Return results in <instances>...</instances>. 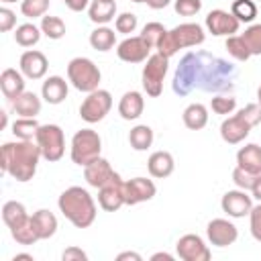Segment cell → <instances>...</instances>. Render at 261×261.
I'll list each match as a JSON object with an SVG mask.
<instances>
[{"label": "cell", "instance_id": "f546056e", "mask_svg": "<svg viewBox=\"0 0 261 261\" xmlns=\"http://www.w3.org/2000/svg\"><path fill=\"white\" fill-rule=\"evenodd\" d=\"M90 45H92V49L106 53L116 45V33L112 29H108L106 24H100L90 33Z\"/></svg>", "mask_w": 261, "mask_h": 261}, {"label": "cell", "instance_id": "1f68e13d", "mask_svg": "<svg viewBox=\"0 0 261 261\" xmlns=\"http://www.w3.org/2000/svg\"><path fill=\"white\" fill-rule=\"evenodd\" d=\"M43 31L41 27L33 24V22H24V24H18L16 31H14V41L20 45V47H33L39 43Z\"/></svg>", "mask_w": 261, "mask_h": 261}, {"label": "cell", "instance_id": "f1b7e54d", "mask_svg": "<svg viewBox=\"0 0 261 261\" xmlns=\"http://www.w3.org/2000/svg\"><path fill=\"white\" fill-rule=\"evenodd\" d=\"M12 108L18 116H27V118H35L39 112H41V98L35 94V92H22L14 102H12Z\"/></svg>", "mask_w": 261, "mask_h": 261}, {"label": "cell", "instance_id": "5b68a950", "mask_svg": "<svg viewBox=\"0 0 261 261\" xmlns=\"http://www.w3.org/2000/svg\"><path fill=\"white\" fill-rule=\"evenodd\" d=\"M204 41H206V33H204L202 24H198V22H181V24L173 27L171 31H167L163 35V39L157 45V53H161L163 57L171 59L179 49L198 47Z\"/></svg>", "mask_w": 261, "mask_h": 261}, {"label": "cell", "instance_id": "ab89813d", "mask_svg": "<svg viewBox=\"0 0 261 261\" xmlns=\"http://www.w3.org/2000/svg\"><path fill=\"white\" fill-rule=\"evenodd\" d=\"M210 108L216 114H232L237 108V98L230 94H218L210 100Z\"/></svg>", "mask_w": 261, "mask_h": 261}, {"label": "cell", "instance_id": "5bb4252c", "mask_svg": "<svg viewBox=\"0 0 261 261\" xmlns=\"http://www.w3.org/2000/svg\"><path fill=\"white\" fill-rule=\"evenodd\" d=\"M208 33H212L214 37H230V35H237L239 33V27L241 22L232 16V12L228 10H222V8H214L208 12L206 20H204Z\"/></svg>", "mask_w": 261, "mask_h": 261}, {"label": "cell", "instance_id": "8d00e7d4", "mask_svg": "<svg viewBox=\"0 0 261 261\" xmlns=\"http://www.w3.org/2000/svg\"><path fill=\"white\" fill-rule=\"evenodd\" d=\"M10 234H12V239H14L18 245H35L37 241H41L39 234H37V230H35V224H33L31 216H29V220H27L22 226L12 228Z\"/></svg>", "mask_w": 261, "mask_h": 261}, {"label": "cell", "instance_id": "7c38bea8", "mask_svg": "<svg viewBox=\"0 0 261 261\" xmlns=\"http://www.w3.org/2000/svg\"><path fill=\"white\" fill-rule=\"evenodd\" d=\"M175 251H177V257L184 261H208L212 257L204 239L194 232L179 237V241L175 243Z\"/></svg>", "mask_w": 261, "mask_h": 261}, {"label": "cell", "instance_id": "83f0119b", "mask_svg": "<svg viewBox=\"0 0 261 261\" xmlns=\"http://www.w3.org/2000/svg\"><path fill=\"white\" fill-rule=\"evenodd\" d=\"M2 220H4V224L12 230V228L22 226V224L29 220V212H27L24 204H20V202H16V200H8V202L2 206Z\"/></svg>", "mask_w": 261, "mask_h": 261}, {"label": "cell", "instance_id": "484cf974", "mask_svg": "<svg viewBox=\"0 0 261 261\" xmlns=\"http://www.w3.org/2000/svg\"><path fill=\"white\" fill-rule=\"evenodd\" d=\"M31 220H33L35 230H37V234H39L41 241L51 239V237L57 232V218H55V214H53L51 210H47V208L37 210V212L31 216Z\"/></svg>", "mask_w": 261, "mask_h": 261}, {"label": "cell", "instance_id": "6f0895ef", "mask_svg": "<svg viewBox=\"0 0 261 261\" xmlns=\"http://www.w3.org/2000/svg\"><path fill=\"white\" fill-rule=\"evenodd\" d=\"M4 4H12V2H16V0H2Z\"/></svg>", "mask_w": 261, "mask_h": 261}, {"label": "cell", "instance_id": "8992f818", "mask_svg": "<svg viewBox=\"0 0 261 261\" xmlns=\"http://www.w3.org/2000/svg\"><path fill=\"white\" fill-rule=\"evenodd\" d=\"M67 80H69V84L77 92L90 94V92L100 88L102 73H100L98 65L92 59H88V57H73L67 63Z\"/></svg>", "mask_w": 261, "mask_h": 261}, {"label": "cell", "instance_id": "30bf717a", "mask_svg": "<svg viewBox=\"0 0 261 261\" xmlns=\"http://www.w3.org/2000/svg\"><path fill=\"white\" fill-rule=\"evenodd\" d=\"M110 108H112V94L108 90L98 88V90L90 92L84 98V102L80 106V116L88 124H96V122H100V120L106 118V114L110 112Z\"/></svg>", "mask_w": 261, "mask_h": 261}, {"label": "cell", "instance_id": "3957f363", "mask_svg": "<svg viewBox=\"0 0 261 261\" xmlns=\"http://www.w3.org/2000/svg\"><path fill=\"white\" fill-rule=\"evenodd\" d=\"M57 206H59V212L75 228H88L96 220V212H98L96 202L90 196V192L84 190L82 186H71V188L63 190L57 200Z\"/></svg>", "mask_w": 261, "mask_h": 261}, {"label": "cell", "instance_id": "ffe728a7", "mask_svg": "<svg viewBox=\"0 0 261 261\" xmlns=\"http://www.w3.org/2000/svg\"><path fill=\"white\" fill-rule=\"evenodd\" d=\"M67 92H69L67 82H65L61 75H49V77L43 82V86H41V96H43V100H45L47 104H53V106L65 102Z\"/></svg>", "mask_w": 261, "mask_h": 261}, {"label": "cell", "instance_id": "6da1fadb", "mask_svg": "<svg viewBox=\"0 0 261 261\" xmlns=\"http://www.w3.org/2000/svg\"><path fill=\"white\" fill-rule=\"evenodd\" d=\"M239 69L208 53V51H190L181 57L175 73L171 88L177 96H188L192 90H202V92H226L234 88Z\"/></svg>", "mask_w": 261, "mask_h": 261}, {"label": "cell", "instance_id": "9c48e42d", "mask_svg": "<svg viewBox=\"0 0 261 261\" xmlns=\"http://www.w3.org/2000/svg\"><path fill=\"white\" fill-rule=\"evenodd\" d=\"M37 145L41 147V155L45 161L55 163L65 153V137L59 124H41L35 137Z\"/></svg>", "mask_w": 261, "mask_h": 261}, {"label": "cell", "instance_id": "9a60e30c", "mask_svg": "<svg viewBox=\"0 0 261 261\" xmlns=\"http://www.w3.org/2000/svg\"><path fill=\"white\" fill-rule=\"evenodd\" d=\"M116 55L120 61L124 63H143L149 59L151 55V47L147 45V41L137 35V37H126L124 41H120L116 45Z\"/></svg>", "mask_w": 261, "mask_h": 261}, {"label": "cell", "instance_id": "ee69618b", "mask_svg": "<svg viewBox=\"0 0 261 261\" xmlns=\"http://www.w3.org/2000/svg\"><path fill=\"white\" fill-rule=\"evenodd\" d=\"M173 8L179 16H196L202 10V0H173Z\"/></svg>", "mask_w": 261, "mask_h": 261}, {"label": "cell", "instance_id": "4316f807", "mask_svg": "<svg viewBox=\"0 0 261 261\" xmlns=\"http://www.w3.org/2000/svg\"><path fill=\"white\" fill-rule=\"evenodd\" d=\"M181 120L190 130H202L208 124V108L200 102H192L184 108Z\"/></svg>", "mask_w": 261, "mask_h": 261}, {"label": "cell", "instance_id": "681fc988", "mask_svg": "<svg viewBox=\"0 0 261 261\" xmlns=\"http://www.w3.org/2000/svg\"><path fill=\"white\" fill-rule=\"evenodd\" d=\"M116 259H118V261H126V259H133V261H141L143 257H141L139 253H135V251H124V253H118V255H116Z\"/></svg>", "mask_w": 261, "mask_h": 261}, {"label": "cell", "instance_id": "52a82bcc", "mask_svg": "<svg viewBox=\"0 0 261 261\" xmlns=\"http://www.w3.org/2000/svg\"><path fill=\"white\" fill-rule=\"evenodd\" d=\"M102 153V139L96 130L92 128H82L71 137V147H69V157L75 165L86 167L92 161H96Z\"/></svg>", "mask_w": 261, "mask_h": 261}, {"label": "cell", "instance_id": "836d02e7", "mask_svg": "<svg viewBox=\"0 0 261 261\" xmlns=\"http://www.w3.org/2000/svg\"><path fill=\"white\" fill-rule=\"evenodd\" d=\"M230 12L239 22H253L257 16V4L255 0H234L230 4Z\"/></svg>", "mask_w": 261, "mask_h": 261}, {"label": "cell", "instance_id": "60d3db41", "mask_svg": "<svg viewBox=\"0 0 261 261\" xmlns=\"http://www.w3.org/2000/svg\"><path fill=\"white\" fill-rule=\"evenodd\" d=\"M251 51V55H261V24H249L241 35Z\"/></svg>", "mask_w": 261, "mask_h": 261}, {"label": "cell", "instance_id": "816d5d0a", "mask_svg": "<svg viewBox=\"0 0 261 261\" xmlns=\"http://www.w3.org/2000/svg\"><path fill=\"white\" fill-rule=\"evenodd\" d=\"M169 2H171V0H147V6L153 8V10H161V8H165Z\"/></svg>", "mask_w": 261, "mask_h": 261}, {"label": "cell", "instance_id": "603a6c76", "mask_svg": "<svg viewBox=\"0 0 261 261\" xmlns=\"http://www.w3.org/2000/svg\"><path fill=\"white\" fill-rule=\"evenodd\" d=\"M237 165L249 173L261 175V147L257 143H247L237 151Z\"/></svg>", "mask_w": 261, "mask_h": 261}, {"label": "cell", "instance_id": "ac0fdd59", "mask_svg": "<svg viewBox=\"0 0 261 261\" xmlns=\"http://www.w3.org/2000/svg\"><path fill=\"white\" fill-rule=\"evenodd\" d=\"M18 65H20V71H22L24 77H29V80H41L47 73L49 61H47L45 53H41L37 49H29V51H24L20 55Z\"/></svg>", "mask_w": 261, "mask_h": 261}, {"label": "cell", "instance_id": "74e56055", "mask_svg": "<svg viewBox=\"0 0 261 261\" xmlns=\"http://www.w3.org/2000/svg\"><path fill=\"white\" fill-rule=\"evenodd\" d=\"M49 10V0H20V12L27 18H43Z\"/></svg>", "mask_w": 261, "mask_h": 261}, {"label": "cell", "instance_id": "4fadbf2b", "mask_svg": "<svg viewBox=\"0 0 261 261\" xmlns=\"http://www.w3.org/2000/svg\"><path fill=\"white\" fill-rule=\"evenodd\" d=\"M122 194H124V204L126 206H135V204L153 200L155 194H157V188H155L153 179L133 177V179H126L122 184Z\"/></svg>", "mask_w": 261, "mask_h": 261}, {"label": "cell", "instance_id": "4dcf8cb0", "mask_svg": "<svg viewBox=\"0 0 261 261\" xmlns=\"http://www.w3.org/2000/svg\"><path fill=\"white\" fill-rule=\"evenodd\" d=\"M153 128L147 124H137L128 133V143L135 151H147L153 145Z\"/></svg>", "mask_w": 261, "mask_h": 261}, {"label": "cell", "instance_id": "d4e9b609", "mask_svg": "<svg viewBox=\"0 0 261 261\" xmlns=\"http://www.w3.org/2000/svg\"><path fill=\"white\" fill-rule=\"evenodd\" d=\"M88 16L94 24H108L116 16V0H92L88 6Z\"/></svg>", "mask_w": 261, "mask_h": 261}, {"label": "cell", "instance_id": "680465c9", "mask_svg": "<svg viewBox=\"0 0 261 261\" xmlns=\"http://www.w3.org/2000/svg\"><path fill=\"white\" fill-rule=\"evenodd\" d=\"M133 2H147V0H133Z\"/></svg>", "mask_w": 261, "mask_h": 261}, {"label": "cell", "instance_id": "f5cc1de1", "mask_svg": "<svg viewBox=\"0 0 261 261\" xmlns=\"http://www.w3.org/2000/svg\"><path fill=\"white\" fill-rule=\"evenodd\" d=\"M159 259H165V261H173V255H169V253H165V251L151 255V261H159Z\"/></svg>", "mask_w": 261, "mask_h": 261}, {"label": "cell", "instance_id": "e575fe53", "mask_svg": "<svg viewBox=\"0 0 261 261\" xmlns=\"http://www.w3.org/2000/svg\"><path fill=\"white\" fill-rule=\"evenodd\" d=\"M224 47H226L228 55H230L232 59H237V61H247V59L253 57L251 51H249V47H247V43H245V39H243L241 35H230V37H226Z\"/></svg>", "mask_w": 261, "mask_h": 261}, {"label": "cell", "instance_id": "7402d4cb", "mask_svg": "<svg viewBox=\"0 0 261 261\" xmlns=\"http://www.w3.org/2000/svg\"><path fill=\"white\" fill-rule=\"evenodd\" d=\"M147 169L153 177L157 179H165L173 173L175 169V161H173V155L169 151H155L149 155L147 159Z\"/></svg>", "mask_w": 261, "mask_h": 261}, {"label": "cell", "instance_id": "9f6ffc18", "mask_svg": "<svg viewBox=\"0 0 261 261\" xmlns=\"http://www.w3.org/2000/svg\"><path fill=\"white\" fill-rule=\"evenodd\" d=\"M257 102H259V104H261V86H259V88H257Z\"/></svg>", "mask_w": 261, "mask_h": 261}, {"label": "cell", "instance_id": "ba28073f", "mask_svg": "<svg viewBox=\"0 0 261 261\" xmlns=\"http://www.w3.org/2000/svg\"><path fill=\"white\" fill-rule=\"evenodd\" d=\"M167 69H169V59L167 57H163L161 53H151L149 55V59L145 61L143 71H141V84H143V90L147 92V96H151V98L161 96L163 80H165Z\"/></svg>", "mask_w": 261, "mask_h": 261}, {"label": "cell", "instance_id": "f6af8a7d", "mask_svg": "<svg viewBox=\"0 0 261 261\" xmlns=\"http://www.w3.org/2000/svg\"><path fill=\"white\" fill-rule=\"evenodd\" d=\"M249 228H251L253 239L261 243V202L255 204L249 212Z\"/></svg>", "mask_w": 261, "mask_h": 261}, {"label": "cell", "instance_id": "277c9868", "mask_svg": "<svg viewBox=\"0 0 261 261\" xmlns=\"http://www.w3.org/2000/svg\"><path fill=\"white\" fill-rule=\"evenodd\" d=\"M259 122H261V104L259 102H251V104L243 106L237 114H232V116L222 120L220 137L228 145H239L249 137L251 128L257 126Z\"/></svg>", "mask_w": 261, "mask_h": 261}, {"label": "cell", "instance_id": "f907efd6", "mask_svg": "<svg viewBox=\"0 0 261 261\" xmlns=\"http://www.w3.org/2000/svg\"><path fill=\"white\" fill-rule=\"evenodd\" d=\"M251 196H253L257 202H261V175H257V179H255V184H253V188H251Z\"/></svg>", "mask_w": 261, "mask_h": 261}, {"label": "cell", "instance_id": "db71d44e", "mask_svg": "<svg viewBox=\"0 0 261 261\" xmlns=\"http://www.w3.org/2000/svg\"><path fill=\"white\" fill-rule=\"evenodd\" d=\"M20 259H27V261H35V259H33V255H29V253H16V255L12 257V261H20Z\"/></svg>", "mask_w": 261, "mask_h": 261}, {"label": "cell", "instance_id": "44dd1931", "mask_svg": "<svg viewBox=\"0 0 261 261\" xmlns=\"http://www.w3.org/2000/svg\"><path fill=\"white\" fill-rule=\"evenodd\" d=\"M145 110V98L141 92L137 90H130V92H124L120 102H118V114L120 118L124 120H137Z\"/></svg>", "mask_w": 261, "mask_h": 261}, {"label": "cell", "instance_id": "d590c367", "mask_svg": "<svg viewBox=\"0 0 261 261\" xmlns=\"http://www.w3.org/2000/svg\"><path fill=\"white\" fill-rule=\"evenodd\" d=\"M41 31H43V35H45L47 39L57 41V39H61V37L65 35V22H63L59 16H49V14H45V16L41 18Z\"/></svg>", "mask_w": 261, "mask_h": 261}, {"label": "cell", "instance_id": "2e32d148", "mask_svg": "<svg viewBox=\"0 0 261 261\" xmlns=\"http://www.w3.org/2000/svg\"><path fill=\"white\" fill-rule=\"evenodd\" d=\"M222 212H226L230 218H243L249 216L253 208V196L247 194V190H228L220 200Z\"/></svg>", "mask_w": 261, "mask_h": 261}, {"label": "cell", "instance_id": "b9f144b4", "mask_svg": "<svg viewBox=\"0 0 261 261\" xmlns=\"http://www.w3.org/2000/svg\"><path fill=\"white\" fill-rule=\"evenodd\" d=\"M137 24H139V20H137V14H133V12H122V14H118L116 20H114L116 33H122V35H126V37H130V33L137 31Z\"/></svg>", "mask_w": 261, "mask_h": 261}, {"label": "cell", "instance_id": "bcb514c9", "mask_svg": "<svg viewBox=\"0 0 261 261\" xmlns=\"http://www.w3.org/2000/svg\"><path fill=\"white\" fill-rule=\"evenodd\" d=\"M14 24H16V14L8 6H2L0 8V31L8 33V31H12Z\"/></svg>", "mask_w": 261, "mask_h": 261}, {"label": "cell", "instance_id": "f35d334b", "mask_svg": "<svg viewBox=\"0 0 261 261\" xmlns=\"http://www.w3.org/2000/svg\"><path fill=\"white\" fill-rule=\"evenodd\" d=\"M165 33H167V29L161 22H147L143 27V31H141V37L147 41V45L151 49H157V45H159V41L163 39Z\"/></svg>", "mask_w": 261, "mask_h": 261}, {"label": "cell", "instance_id": "d6a6232c", "mask_svg": "<svg viewBox=\"0 0 261 261\" xmlns=\"http://www.w3.org/2000/svg\"><path fill=\"white\" fill-rule=\"evenodd\" d=\"M39 122L37 118H27V116H20L12 122V135L20 141H35L37 137V130H39Z\"/></svg>", "mask_w": 261, "mask_h": 261}, {"label": "cell", "instance_id": "7dc6e473", "mask_svg": "<svg viewBox=\"0 0 261 261\" xmlns=\"http://www.w3.org/2000/svg\"><path fill=\"white\" fill-rule=\"evenodd\" d=\"M61 259H63V261H86V259H88V253L82 251L80 247H67V249L61 253Z\"/></svg>", "mask_w": 261, "mask_h": 261}, {"label": "cell", "instance_id": "cb8c5ba5", "mask_svg": "<svg viewBox=\"0 0 261 261\" xmlns=\"http://www.w3.org/2000/svg\"><path fill=\"white\" fill-rule=\"evenodd\" d=\"M122 184H110V186H104L98 190V204L102 210L106 212H114L118 210L120 206H124V194H122Z\"/></svg>", "mask_w": 261, "mask_h": 261}, {"label": "cell", "instance_id": "11a10c76", "mask_svg": "<svg viewBox=\"0 0 261 261\" xmlns=\"http://www.w3.org/2000/svg\"><path fill=\"white\" fill-rule=\"evenodd\" d=\"M0 114H2V128H4V126L8 124V114H6V112H0Z\"/></svg>", "mask_w": 261, "mask_h": 261}, {"label": "cell", "instance_id": "d6986e66", "mask_svg": "<svg viewBox=\"0 0 261 261\" xmlns=\"http://www.w3.org/2000/svg\"><path fill=\"white\" fill-rule=\"evenodd\" d=\"M24 75L22 71H16L12 67H6L2 73H0V90L4 94V98L8 102H14L22 92H24Z\"/></svg>", "mask_w": 261, "mask_h": 261}, {"label": "cell", "instance_id": "c3c4849f", "mask_svg": "<svg viewBox=\"0 0 261 261\" xmlns=\"http://www.w3.org/2000/svg\"><path fill=\"white\" fill-rule=\"evenodd\" d=\"M65 2V6L69 8V10H73V12H82V10H86L88 6H90V0H63Z\"/></svg>", "mask_w": 261, "mask_h": 261}, {"label": "cell", "instance_id": "8fae6325", "mask_svg": "<svg viewBox=\"0 0 261 261\" xmlns=\"http://www.w3.org/2000/svg\"><path fill=\"white\" fill-rule=\"evenodd\" d=\"M84 177H86L88 186H92V188H96V190H100V188H104V186H110V184H120V181H124V179L112 169L110 161L104 159V157H98L96 161H92L90 165H86V167H84Z\"/></svg>", "mask_w": 261, "mask_h": 261}, {"label": "cell", "instance_id": "e0dca14e", "mask_svg": "<svg viewBox=\"0 0 261 261\" xmlns=\"http://www.w3.org/2000/svg\"><path fill=\"white\" fill-rule=\"evenodd\" d=\"M206 237L210 241V245L214 247H228L232 245L237 239H239V230L237 226L226 220V218H212L208 224H206Z\"/></svg>", "mask_w": 261, "mask_h": 261}, {"label": "cell", "instance_id": "7bdbcfd3", "mask_svg": "<svg viewBox=\"0 0 261 261\" xmlns=\"http://www.w3.org/2000/svg\"><path fill=\"white\" fill-rule=\"evenodd\" d=\"M255 179H257L255 173H249V171H245V169L239 167V165L232 169V181H234V186H237L239 190H247V192H251Z\"/></svg>", "mask_w": 261, "mask_h": 261}, {"label": "cell", "instance_id": "7a4b0ae2", "mask_svg": "<svg viewBox=\"0 0 261 261\" xmlns=\"http://www.w3.org/2000/svg\"><path fill=\"white\" fill-rule=\"evenodd\" d=\"M41 147L37 141H10L2 145L0 151V167L4 173L14 177L16 181H31L37 173L41 161Z\"/></svg>", "mask_w": 261, "mask_h": 261}]
</instances>
